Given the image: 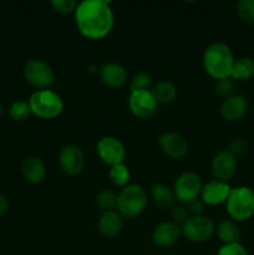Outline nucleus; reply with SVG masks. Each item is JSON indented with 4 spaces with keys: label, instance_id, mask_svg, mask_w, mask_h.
I'll return each mask as SVG.
<instances>
[{
    "label": "nucleus",
    "instance_id": "1",
    "mask_svg": "<svg viewBox=\"0 0 254 255\" xmlns=\"http://www.w3.org/2000/svg\"><path fill=\"white\" fill-rule=\"evenodd\" d=\"M75 22L82 36L101 40L114 29V10L105 0H85L75 10Z\"/></svg>",
    "mask_w": 254,
    "mask_h": 255
},
{
    "label": "nucleus",
    "instance_id": "2",
    "mask_svg": "<svg viewBox=\"0 0 254 255\" xmlns=\"http://www.w3.org/2000/svg\"><path fill=\"white\" fill-rule=\"evenodd\" d=\"M236 59L231 47L221 41L212 42L206 47L202 57L204 71L214 80L229 79Z\"/></svg>",
    "mask_w": 254,
    "mask_h": 255
},
{
    "label": "nucleus",
    "instance_id": "3",
    "mask_svg": "<svg viewBox=\"0 0 254 255\" xmlns=\"http://www.w3.org/2000/svg\"><path fill=\"white\" fill-rule=\"evenodd\" d=\"M226 208L228 216L236 223L249 221L254 216V191L247 186L232 188Z\"/></svg>",
    "mask_w": 254,
    "mask_h": 255
},
{
    "label": "nucleus",
    "instance_id": "4",
    "mask_svg": "<svg viewBox=\"0 0 254 255\" xmlns=\"http://www.w3.org/2000/svg\"><path fill=\"white\" fill-rule=\"evenodd\" d=\"M147 207V192L139 184H128L119 193L117 212L122 218H136Z\"/></svg>",
    "mask_w": 254,
    "mask_h": 255
},
{
    "label": "nucleus",
    "instance_id": "5",
    "mask_svg": "<svg viewBox=\"0 0 254 255\" xmlns=\"http://www.w3.org/2000/svg\"><path fill=\"white\" fill-rule=\"evenodd\" d=\"M27 104L31 110V114L42 120H52L60 116L65 107L61 96L51 90L35 91L30 96Z\"/></svg>",
    "mask_w": 254,
    "mask_h": 255
},
{
    "label": "nucleus",
    "instance_id": "6",
    "mask_svg": "<svg viewBox=\"0 0 254 255\" xmlns=\"http://www.w3.org/2000/svg\"><path fill=\"white\" fill-rule=\"evenodd\" d=\"M25 80L32 87L40 90H50L56 82L54 70L47 62L40 59H31L24 66Z\"/></svg>",
    "mask_w": 254,
    "mask_h": 255
},
{
    "label": "nucleus",
    "instance_id": "7",
    "mask_svg": "<svg viewBox=\"0 0 254 255\" xmlns=\"http://www.w3.org/2000/svg\"><path fill=\"white\" fill-rule=\"evenodd\" d=\"M216 233V224L207 216H191L182 224V236L192 243L208 242Z\"/></svg>",
    "mask_w": 254,
    "mask_h": 255
},
{
    "label": "nucleus",
    "instance_id": "8",
    "mask_svg": "<svg viewBox=\"0 0 254 255\" xmlns=\"http://www.w3.org/2000/svg\"><path fill=\"white\" fill-rule=\"evenodd\" d=\"M202 179L194 172H184L173 184L174 197L178 202L183 204H189L201 197Z\"/></svg>",
    "mask_w": 254,
    "mask_h": 255
},
{
    "label": "nucleus",
    "instance_id": "9",
    "mask_svg": "<svg viewBox=\"0 0 254 255\" xmlns=\"http://www.w3.org/2000/svg\"><path fill=\"white\" fill-rule=\"evenodd\" d=\"M97 156L105 164L110 167L124 163L126 158V149L124 143L114 136H105L97 142Z\"/></svg>",
    "mask_w": 254,
    "mask_h": 255
},
{
    "label": "nucleus",
    "instance_id": "10",
    "mask_svg": "<svg viewBox=\"0 0 254 255\" xmlns=\"http://www.w3.org/2000/svg\"><path fill=\"white\" fill-rule=\"evenodd\" d=\"M211 172L216 181L228 183L237 173V157L229 149H222L212 159Z\"/></svg>",
    "mask_w": 254,
    "mask_h": 255
},
{
    "label": "nucleus",
    "instance_id": "11",
    "mask_svg": "<svg viewBox=\"0 0 254 255\" xmlns=\"http://www.w3.org/2000/svg\"><path fill=\"white\" fill-rule=\"evenodd\" d=\"M59 164L67 176H79L85 168V154L76 144H66L59 153Z\"/></svg>",
    "mask_w": 254,
    "mask_h": 255
},
{
    "label": "nucleus",
    "instance_id": "12",
    "mask_svg": "<svg viewBox=\"0 0 254 255\" xmlns=\"http://www.w3.org/2000/svg\"><path fill=\"white\" fill-rule=\"evenodd\" d=\"M157 102L149 91L129 92L128 107L132 114L138 119H149L157 112Z\"/></svg>",
    "mask_w": 254,
    "mask_h": 255
},
{
    "label": "nucleus",
    "instance_id": "13",
    "mask_svg": "<svg viewBox=\"0 0 254 255\" xmlns=\"http://www.w3.org/2000/svg\"><path fill=\"white\" fill-rule=\"evenodd\" d=\"M182 236V226L171 222H162L154 227L152 241L159 248H171Z\"/></svg>",
    "mask_w": 254,
    "mask_h": 255
},
{
    "label": "nucleus",
    "instance_id": "14",
    "mask_svg": "<svg viewBox=\"0 0 254 255\" xmlns=\"http://www.w3.org/2000/svg\"><path fill=\"white\" fill-rule=\"evenodd\" d=\"M158 144L167 156L174 159L184 157L189 149L187 139L182 134L176 133V132L162 133L158 138Z\"/></svg>",
    "mask_w": 254,
    "mask_h": 255
},
{
    "label": "nucleus",
    "instance_id": "15",
    "mask_svg": "<svg viewBox=\"0 0 254 255\" xmlns=\"http://www.w3.org/2000/svg\"><path fill=\"white\" fill-rule=\"evenodd\" d=\"M232 188L228 183L213 179L208 183L203 184L201 192V199L206 206H219L226 203Z\"/></svg>",
    "mask_w": 254,
    "mask_h": 255
},
{
    "label": "nucleus",
    "instance_id": "16",
    "mask_svg": "<svg viewBox=\"0 0 254 255\" xmlns=\"http://www.w3.org/2000/svg\"><path fill=\"white\" fill-rule=\"evenodd\" d=\"M248 111V99L243 95H232L223 100L221 105V115L226 121L237 122L244 117Z\"/></svg>",
    "mask_w": 254,
    "mask_h": 255
},
{
    "label": "nucleus",
    "instance_id": "17",
    "mask_svg": "<svg viewBox=\"0 0 254 255\" xmlns=\"http://www.w3.org/2000/svg\"><path fill=\"white\" fill-rule=\"evenodd\" d=\"M100 79L110 89H120L127 81V71L119 62H106L100 67Z\"/></svg>",
    "mask_w": 254,
    "mask_h": 255
},
{
    "label": "nucleus",
    "instance_id": "18",
    "mask_svg": "<svg viewBox=\"0 0 254 255\" xmlns=\"http://www.w3.org/2000/svg\"><path fill=\"white\" fill-rule=\"evenodd\" d=\"M21 172L24 178L29 183H41L46 177V166L40 157L31 156L24 159L21 164Z\"/></svg>",
    "mask_w": 254,
    "mask_h": 255
},
{
    "label": "nucleus",
    "instance_id": "19",
    "mask_svg": "<svg viewBox=\"0 0 254 255\" xmlns=\"http://www.w3.org/2000/svg\"><path fill=\"white\" fill-rule=\"evenodd\" d=\"M122 217L117 211H107L99 219V231L106 238H115L121 233Z\"/></svg>",
    "mask_w": 254,
    "mask_h": 255
},
{
    "label": "nucleus",
    "instance_id": "20",
    "mask_svg": "<svg viewBox=\"0 0 254 255\" xmlns=\"http://www.w3.org/2000/svg\"><path fill=\"white\" fill-rule=\"evenodd\" d=\"M151 197L154 206L161 211H168L174 207L176 197H174L173 189L168 188L162 183H156L151 189Z\"/></svg>",
    "mask_w": 254,
    "mask_h": 255
},
{
    "label": "nucleus",
    "instance_id": "21",
    "mask_svg": "<svg viewBox=\"0 0 254 255\" xmlns=\"http://www.w3.org/2000/svg\"><path fill=\"white\" fill-rule=\"evenodd\" d=\"M216 232L223 246L241 243V229H239L238 223H236L232 219L222 221L216 228Z\"/></svg>",
    "mask_w": 254,
    "mask_h": 255
},
{
    "label": "nucleus",
    "instance_id": "22",
    "mask_svg": "<svg viewBox=\"0 0 254 255\" xmlns=\"http://www.w3.org/2000/svg\"><path fill=\"white\" fill-rule=\"evenodd\" d=\"M157 105L172 104L177 99V87L169 81H161L151 90Z\"/></svg>",
    "mask_w": 254,
    "mask_h": 255
},
{
    "label": "nucleus",
    "instance_id": "23",
    "mask_svg": "<svg viewBox=\"0 0 254 255\" xmlns=\"http://www.w3.org/2000/svg\"><path fill=\"white\" fill-rule=\"evenodd\" d=\"M254 76V60L252 57L243 56L234 61L231 79L237 81H247Z\"/></svg>",
    "mask_w": 254,
    "mask_h": 255
},
{
    "label": "nucleus",
    "instance_id": "24",
    "mask_svg": "<svg viewBox=\"0 0 254 255\" xmlns=\"http://www.w3.org/2000/svg\"><path fill=\"white\" fill-rule=\"evenodd\" d=\"M109 176H110V179H111V182L115 184V186L122 187V188L128 186L129 178H131V173H129L128 167H127L125 163L111 167L109 171Z\"/></svg>",
    "mask_w": 254,
    "mask_h": 255
},
{
    "label": "nucleus",
    "instance_id": "25",
    "mask_svg": "<svg viewBox=\"0 0 254 255\" xmlns=\"http://www.w3.org/2000/svg\"><path fill=\"white\" fill-rule=\"evenodd\" d=\"M117 198L119 194L110 189H102L96 196V203L104 212L115 211L117 207Z\"/></svg>",
    "mask_w": 254,
    "mask_h": 255
},
{
    "label": "nucleus",
    "instance_id": "26",
    "mask_svg": "<svg viewBox=\"0 0 254 255\" xmlns=\"http://www.w3.org/2000/svg\"><path fill=\"white\" fill-rule=\"evenodd\" d=\"M237 14L242 21L254 26V0H239L237 2Z\"/></svg>",
    "mask_w": 254,
    "mask_h": 255
},
{
    "label": "nucleus",
    "instance_id": "27",
    "mask_svg": "<svg viewBox=\"0 0 254 255\" xmlns=\"http://www.w3.org/2000/svg\"><path fill=\"white\" fill-rule=\"evenodd\" d=\"M152 86V76L146 71H141L133 76L129 85V92L149 91Z\"/></svg>",
    "mask_w": 254,
    "mask_h": 255
},
{
    "label": "nucleus",
    "instance_id": "28",
    "mask_svg": "<svg viewBox=\"0 0 254 255\" xmlns=\"http://www.w3.org/2000/svg\"><path fill=\"white\" fill-rule=\"evenodd\" d=\"M31 115L29 104L25 101H15L10 107V116L16 122L26 121Z\"/></svg>",
    "mask_w": 254,
    "mask_h": 255
},
{
    "label": "nucleus",
    "instance_id": "29",
    "mask_svg": "<svg viewBox=\"0 0 254 255\" xmlns=\"http://www.w3.org/2000/svg\"><path fill=\"white\" fill-rule=\"evenodd\" d=\"M50 4H51L52 9L59 14L69 15L72 12L75 14V10H76L79 2L76 0H52Z\"/></svg>",
    "mask_w": 254,
    "mask_h": 255
},
{
    "label": "nucleus",
    "instance_id": "30",
    "mask_svg": "<svg viewBox=\"0 0 254 255\" xmlns=\"http://www.w3.org/2000/svg\"><path fill=\"white\" fill-rule=\"evenodd\" d=\"M234 84L233 80L229 77V79H223V80H217L216 84H214V91L218 96L223 97H229L232 96V92H233Z\"/></svg>",
    "mask_w": 254,
    "mask_h": 255
},
{
    "label": "nucleus",
    "instance_id": "31",
    "mask_svg": "<svg viewBox=\"0 0 254 255\" xmlns=\"http://www.w3.org/2000/svg\"><path fill=\"white\" fill-rule=\"evenodd\" d=\"M217 255H249V253L241 243H237L222 246L217 252Z\"/></svg>",
    "mask_w": 254,
    "mask_h": 255
},
{
    "label": "nucleus",
    "instance_id": "32",
    "mask_svg": "<svg viewBox=\"0 0 254 255\" xmlns=\"http://www.w3.org/2000/svg\"><path fill=\"white\" fill-rule=\"evenodd\" d=\"M247 151H248V142L242 137L234 138L229 144V152L236 157L243 156L247 153Z\"/></svg>",
    "mask_w": 254,
    "mask_h": 255
},
{
    "label": "nucleus",
    "instance_id": "33",
    "mask_svg": "<svg viewBox=\"0 0 254 255\" xmlns=\"http://www.w3.org/2000/svg\"><path fill=\"white\" fill-rule=\"evenodd\" d=\"M171 217L172 219H173L174 223L182 226V224L189 218L188 208H186V207L183 206H174L173 208L171 209Z\"/></svg>",
    "mask_w": 254,
    "mask_h": 255
},
{
    "label": "nucleus",
    "instance_id": "34",
    "mask_svg": "<svg viewBox=\"0 0 254 255\" xmlns=\"http://www.w3.org/2000/svg\"><path fill=\"white\" fill-rule=\"evenodd\" d=\"M188 206V212L192 214V216H203L204 208H206V204L203 203L202 199H196V201L191 202Z\"/></svg>",
    "mask_w": 254,
    "mask_h": 255
},
{
    "label": "nucleus",
    "instance_id": "35",
    "mask_svg": "<svg viewBox=\"0 0 254 255\" xmlns=\"http://www.w3.org/2000/svg\"><path fill=\"white\" fill-rule=\"evenodd\" d=\"M7 209H9V202H7V199L4 196L0 194V217L4 216L7 212Z\"/></svg>",
    "mask_w": 254,
    "mask_h": 255
},
{
    "label": "nucleus",
    "instance_id": "36",
    "mask_svg": "<svg viewBox=\"0 0 254 255\" xmlns=\"http://www.w3.org/2000/svg\"><path fill=\"white\" fill-rule=\"evenodd\" d=\"M87 72L91 75H96L100 72V67L97 66V65H91V66H89V69H87Z\"/></svg>",
    "mask_w": 254,
    "mask_h": 255
},
{
    "label": "nucleus",
    "instance_id": "37",
    "mask_svg": "<svg viewBox=\"0 0 254 255\" xmlns=\"http://www.w3.org/2000/svg\"><path fill=\"white\" fill-rule=\"evenodd\" d=\"M1 115H2V105L1 102H0V117H1Z\"/></svg>",
    "mask_w": 254,
    "mask_h": 255
}]
</instances>
